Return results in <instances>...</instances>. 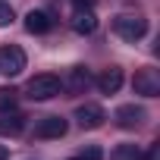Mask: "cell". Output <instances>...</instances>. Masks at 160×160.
<instances>
[{"instance_id":"6da1fadb","label":"cell","mask_w":160,"mask_h":160,"mask_svg":"<svg viewBox=\"0 0 160 160\" xmlns=\"http://www.w3.org/2000/svg\"><path fill=\"white\" fill-rule=\"evenodd\" d=\"M60 91H63V82H60L57 75H50V72L28 78V85H25V94H28L32 101H53Z\"/></svg>"},{"instance_id":"7a4b0ae2","label":"cell","mask_w":160,"mask_h":160,"mask_svg":"<svg viewBox=\"0 0 160 160\" xmlns=\"http://www.w3.org/2000/svg\"><path fill=\"white\" fill-rule=\"evenodd\" d=\"M113 32L122 41H138V38H144L148 22H144V16H116L113 19Z\"/></svg>"},{"instance_id":"3957f363","label":"cell","mask_w":160,"mask_h":160,"mask_svg":"<svg viewBox=\"0 0 160 160\" xmlns=\"http://www.w3.org/2000/svg\"><path fill=\"white\" fill-rule=\"evenodd\" d=\"M25 69V50L16 47V44H7V47H0V75H19Z\"/></svg>"},{"instance_id":"277c9868","label":"cell","mask_w":160,"mask_h":160,"mask_svg":"<svg viewBox=\"0 0 160 160\" xmlns=\"http://www.w3.org/2000/svg\"><path fill=\"white\" fill-rule=\"evenodd\" d=\"M132 85H135V94H141V98H157L160 94V78H157L154 69H138Z\"/></svg>"},{"instance_id":"5b68a950","label":"cell","mask_w":160,"mask_h":160,"mask_svg":"<svg viewBox=\"0 0 160 160\" xmlns=\"http://www.w3.org/2000/svg\"><path fill=\"white\" fill-rule=\"evenodd\" d=\"M75 119H78L82 129H101L104 119H107V113H104V107H98V104H82V107L75 110Z\"/></svg>"},{"instance_id":"8992f818","label":"cell","mask_w":160,"mask_h":160,"mask_svg":"<svg viewBox=\"0 0 160 160\" xmlns=\"http://www.w3.org/2000/svg\"><path fill=\"white\" fill-rule=\"evenodd\" d=\"M66 129H69V126H66L63 116H44V119L35 126V135H38V138H63Z\"/></svg>"},{"instance_id":"52a82bcc","label":"cell","mask_w":160,"mask_h":160,"mask_svg":"<svg viewBox=\"0 0 160 160\" xmlns=\"http://www.w3.org/2000/svg\"><path fill=\"white\" fill-rule=\"evenodd\" d=\"M91 82H94V78H91V72H88L85 66H75V69H69V75L63 78V88H69L72 94H82Z\"/></svg>"},{"instance_id":"ba28073f","label":"cell","mask_w":160,"mask_h":160,"mask_svg":"<svg viewBox=\"0 0 160 160\" xmlns=\"http://www.w3.org/2000/svg\"><path fill=\"white\" fill-rule=\"evenodd\" d=\"M98 88H101V94H116L119 88H122V69H116V66H110V69H104L98 78Z\"/></svg>"},{"instance_id":"9c48e42d","label":"cell","mask_w":160,"mask_h":160,"mask_svg":"<svg viewBox=\"0 0 160 160\" xmlns=\"http://www.w3.org/2000/svg\"><path fill=\"white\" fill-rule=\"evenodd\" d=\"M50 25H53V19H50V13H44V10H32V13L25 16V28H28L32 35H44V32H50Z\"/></svg>"},{"instance_id":"30bf717a","label":"cell","mask_w":160,"mask_h":160,"mask_svg":"<svg viewBox=\"0 0 160 160\" xmlns=\"http://www.w3.org/2000/svg\"><path fill=\"white\" fill-rule=\"evenodd\" d=\"M141 119H144V110L135 107V104H122V107L116 110V122H119L122 129H135Z\"/></svg>"},{"instance_id":"8fae6325","label":"cell","mask_w":160,"mask_h":160,"mask_svg":"<svg viewBox=\"0 0 160 160\" xmlns=\"http://www.w3.org/2000/svg\"><path fill=\"white\" fill-rule=\"evenodd\" d=\"M22 129H25V116L22 113L7 110L3 116H0V135H19Z\"/></svg>"},{"instance_id":"7c38bea8","label":"cell","mask_w":160,"mask_h":160,"mask_svg":"<svg viewBox=\"0 0 160 160\" xmlns=\"http://www.w3.org/2000/svg\"><path fill=\"white\" fill-rule=\"evenodd\" d=\"M72 28H75L78 35H91V32L98 28L94 13H91V10H75V16H72Z\"/></svg>"},{"instance_id":"4fadbf2b","label":"cell","mask_w":160,"mask_h":160,"mask_svg":"<svg viewBox=\"0 0 160 160\" xmlns=\"http://www.w3.org/2000/svg\"><path fill=\"white\" fill-rule=\"evenodd\" d=\"M141 157L144 154H141L138 144H116L113 154H110V160H141Z\"/></svg>"},{"instance_id":"5bb4252c","label":"cell","mask_w":160,"mask_h":160,"mask_svg":"<svg viewBox=\"0 0 160 160\" xmlns=\"http://www.w3.org/2000/svg\"><path fill=\"white\" fill-rule=\"evenodd\" d=\"M16 101H19V91L16 88H0V110H16Z\"/></svg>"},{"instance_id":"9a60e30c","label":"cell","mask_w":160,"mask_h":160,"mask_svg":"<svg viewBox=\"0 0 160 160\" xmlns=\"http://www.w3.org/2000/svg\"><path fill=\"white\" fill-rule=\"evenodd\" d=\"M10 22H13V7L7 0H0V28H7Z\"/></svg>"},{"instance_id":"2e32d148","label":"cell","mask_w":160,"mask_h":160,"mask_svg":"<svg viewBox=\"0 0 160 160\" xmlns=\"http://www.w3.org/2000/svg\"><path fill=\"white\" fill-rule=\"evenodd\" d=\"M101 157H104V154H101V148H94V144L82 151V160H101Z\"/></svg>"},{"instance_id":"e0dca14e","label":"cell","mask_w":160,"mask_h":160,"mask_svg":"<svg viewBox=\"0 0 160 160\" xmlns=\"http://www.w3.org/2000/svg\"><path fill=\"white\" fill-rule=\"evenodd\" d=\"M75 10H94V0H72Z\"/></svg>"},{"instance_id":"ac0fdd59","label":"cell","mask_w":160,"mask_h":160,"mask_svg":"<svg viewBox=\"0 0 160 160\" xmlns=\"http://www.w3.org/2000/svg\"><path fill=\"white\" fill-rule=\"evenodd\" d=\"M157 154H160V148H151V151H148V157H141V160H157Z\"/></svg>"},{"instance_id":"d6986e66","label":"cell","mask_w":160,"mask_h":160,"mask_svg":"<svg viewBox=\"0 0 160 160\" xmlns=\"http://www.w3.org/2000/svg\"><path fill=\"white\" fill-rule=\"evenodd\" d=\"M10 157V151H7V144H0V160H7Z\"/></svg>"},{"instance_id":"ffe728a7","label":"cell","mask_w":160,"mask_h":160,"mask_svg":"<svg viewBox=\"0 0 160 160\" xmlns=\"http://www.w3.org/2000/svg\"><path fill=\"white\" fill-rule=\"evenodd\" d=\"M72 160H82V157H72Z\"/></svg>"}]
</instances>
